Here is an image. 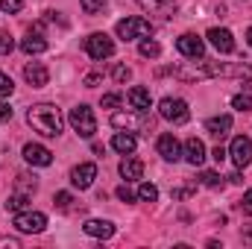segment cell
I'll return each instance as SVG.
<instances>
[{
    "instance_id": "7c38bea8",
    "label": "cell",
    "mask_w": 252,
    "mask_h": 249,
    "mask_svg": "<svg viewBox=\"0 0 252 249\" xmlns=\"http://www.w3.org/2000/svg\"><path fill=\"white\" fill-rule=\"evenodd\" d=\"M94 179H97V164H79V167H73L70 170V182L73 187H79V190H85V187L94 185Z\"/></svg>"
},
{
    "instance_id": "f546056e",
    "label": "cell",
    "mask_w": 252,
    "mask_h": 249,
    "mask_svg": "<svg viewBox=\"0 0 252 249\" xmlns=\"http://www.w3.org/2000/svg\"><path fill=\"white\" fill-rule=\"evenodd\" d=\"M112 76H115V82H118V85H124V82H129L132 70H129L126 64H115V67H112Z\"/></svg>"
},
{
    "instance_id": "8992f818",
    "label": "cell",
    "mask_w": 252,
    "mask_h": 249,
    "mask_svg": "<svg viewBox=\"0 0 252 249\" xmlns=\"http://www.w3.org/2000/svg\"><path fill=\"white\" fill-rule=\"evenodd\" d=\"M12 223H15V229H18V232L38 235V232H44V226H47V217H44L41 211H18Z\"/></svg>"
},
{
    "instance_id": "b9f144b4",
    "label": "cell",
    "mask_w": 252,
    "mask_h": 249,
    "mask_svg": "<svg viewBox=\"0 0 252 249\" xmlns=\"http://www.w3.org/2000/svg\"><path fill=\"white\" fill-rule=\"evenodd\" d=\"M241 88H244V91L250 94V91H252V79H244V82H241Z\"/></svg>"
},
{
    "instance_id": "8d00e7d4",
    "label": "cell",
    "mask_w": 252,
    "mask_h": 249,
    "mask_svg": "<svg viewBox=\"0 0 252 249\" xmlns=\"http://www.w3.org/2000/svg\"><path fill=\"white\" fill-rule=\"evenodd\" d=\"M0 121H12V106L9 103H0Z\"/></svg>"
},
{
    "instance_id": "277c9868",
    "label": "cell",
    "mask_w": 252,
    "mask_h": 249,
    "mask_svg": "<svg viewBox=\"0 0 252 249\" xmlns=\"http://www.w3.org/2000/svg\"><path fill=\"white\" fill-rule=\"evenodd\" d=\"M118 38H124V41H132V38H144V35H150L153 32V24L147 21V18H124V21H118Z\"/></svg>"
},
{
    "instance_id": "ee69618b",
    "label": "cell",
    "mask_w": 252,
    "mask_h": 249,
    "mask_svg": "<svg viewBox=\"0 0 252 249\" xmlns=\"http://www.w3.org/2000/svg\"><path fill=\"white\" fill-rule=\"evenodd\" d=\"M247 44L252 47V27H250V32H247Z\"/></svg>"
},
{
    "instance_id": "ac0fdd59",
    "label": "cell",
    "mask_w": 252,
    "mask_h": 249,
    "mask_svg": "<svg viewBox=\"0 0 252 249\" xmlns=\"http://www.w3.org/2000/svg\"><path fill=\"white\" fill-rule=\"evenodd\" d=\"M82 229H85V235H91V238H103V241H109V238L115 235V226H112L109 220H88Z\"/></svg>"
},
{
    "instance_id": "8fae6325",
    "label": "cell",
    "mask_w": 252,
    "mask_h": 249,
    "mask_svg": "<svg viewBox=\"0 0 252 249\" xmlns=\"http://www.w3.org/2000/svg\"><path fill=\"white\" fill-rule=\"evenodd\" d=\"M24 158L30 164H35V167H50L53 164V153L47 147H41V144H27L24 147Z\"/></svg>"
},
{
    "instance_id": "5b68a950",
    "label": "cell",
    "mask_w": 252,
    "mask_h": 249,
    "mask_svg": "<svg viewBox=\"0 0 252 249\" xmlns=\"http://www.w3.org/2000/svg\"><path fill=\"white\" fill-rule=\"evenodd\" d=\"M70 126L79 138H91L97 132V121H94V112L88 106H76L70 109Z\"/></svg>"
},
{
    "instance_id": "9c48e42d",
    "label": "cell",
    "mask_w": 252,
    "mask_h": 249,
    "mask_svg": "<svg viewBox=\"0 0 252 249\" xmlns=\"http://www.w3.org/2000/svg\"><path fill=\"white\" fill-rule=\"evenodd\" d=\"M229 156H232L235 167H247L252 161V141L244 138V135H238V138L232 141V147H229Z\"/></svg>"
},
{
    "instance_id": "4dcf8cb0",
    "label": "cell",
    "mask_w": 252,
    "mask_h": 249,
    "mask_svg": "<svg viewBox=\"0 0 252 249\" xmlns=\"http://www.w3.org/2000/svg\"><path fill=\"white\" fill-rule=\"evenodd\" d=\"M124 100H126L124 94H103V100H100V103H103V109H115V106H121Z\"/></svg>"
},
{
    "instance_id": "d6a6232c",
    "label": "cell",
    "mask_w": 252,
    "mask_h": 249,
    "mask_svg": "<svg viewBox=\"0 0 252 249\" xmlns=\"http://www.w3.org/2000/svg\"><path fill=\"white\" fill-rule=\"evenodd\" d=\"M0 9H3L6 15H12V12H21V9H24V0H0Z\"/></svg>"
},
{
    "instance_id": "7402d4cb",
    "label": "cell",
    "mask_w": 252,
    "mask_h": 249,
    "mask_svg": "<svg viewBox=\"0 0 252 249\" xmlns=\"http://www.w3.org/2000/svg\"><path fill=\"white\" fill-rule=\"evenodd\" d=\"M21 50L30 53V56H32V53H44V50H47V41H44L41 35H32V32H30V35L21 41Z\"/></svg>"
},
{
    "instance_id": "44dd1931",
    "label": "cell",
    "mask_w": 252,
    "mask_h": 249,
    "mask_svg": "<svg viewBox=\"0 0 252 249\" xmlns=\"http://www.w3.org/2000/svg\"><path fill=\"white\" fill-rule=\"evenodd\" d=\"M121 176H124V179H141V176H144V161H138V158H124V161H121Z\"/></svg>"
},
{
    "instance_id": "3957f363",
    "label": "cell",
    "mask_w": 252,
    "mask_h": 249,
    "mask_svg": "<svg viewBox=\"0 0 252 249\" xmlns=\"http://www.w3.org/2000/svg\"><path fill=\"white\" fill-rule=\"evenodd\" d=\"M82 47H85V53H88L94 62H103V59L115 56V41H112L106 32H94V35H88Z\"/></svg>"
},
{
    "instance_id": "1f68e13d",
    "label": "cell",
    "mask_w": 252,
    "mask_h": 249,
    "mask_svg": "<svg viewBox=\"0 0 252 249\" xmlns=\"http://www.w3.org/2000/svg\"><path fill=\"white\" fill-rule=\"evenodd\" d=\"M53 202H56V208H62V211H67V208H70V202H73V196H70L67 190H59V193L53 196Z\"/></svg>"
},
{
    "instance_id": "f1b7e54d",
    "label": "cell",
    "mask_w": 252,
    "mask_h": 249,
    "mask_svg": "<svg viewBox=\"0 0 252 249\" xmlns=\"http://www.w3.org/2000/svg\"><path fill=\"white\" fill-rule=\"evenodd\" d=\"M199 182L205 187H220L223 185V179H220V173H214V170H205L202 176H199Z\"/></svg>"
},
{
    "instance_id": "7a4b0ae2",
    "label": "cell",
    "mask_w": 252,
    "mask_h": 249,
    "mask_svg": "<svg viewBox=\"0 0 252 249\" xmlns=\"http://www.w3.org/2000/svg\"><path fill=\"white\" fill-rule=\"evenodd\" d=\"M158 115H161L164 121H170V124H188L190 121L188 103L179 100V97H164V100L158 103Z\"/></svg>"
},
{
    "instance_id": "f35d334b",
    "label": "cell",
    "mask_w": 252,
    "mask_h": 249,
    "mask_svg": "<svg viewBox=\"0 0 252 249\" xmlns=\"http://www.w3.org/2000/svg\"><path fill=\"white\" fill-rule=\"evenodd\" d=\"M85 85H88V88L100 85V73H88V76H85Z\"/></svg>"
},
{
    "instance_id": "e575fe53",
    "label": "cell",
    "mask_w": 252,
    "mask_h": 249,
    "mask_svg": "<svg viewBox=\"0 0 252 249\" xmlns=\"http://www.w3.org/2000/svg\"><path fill=\"white\" fill-rule=\"evenodd\" d=\"M12 91H15V85H12V79H9V76H6V73L0 70V97H9Z\"/></svg>"
},
{
    "instance_id": "603a6c76",
    "label": "cell",
    "mask_w": 252,
    "mask_h": 249,
    "mask_svg": "<svg viewBox=\"0 0 252 249\" xmlns=\"http://www.w3.org/2000/svg\"><path fill=\"white\" fill-rule=\"evenodd\" d=\"M15 190H18V193H32V190H35V176L21 173V176L15 179Z\"/></svg>"
},
{
    "instance_id": "5bb4252c",
    "label": "cell",
    "mask_w": 252,
    "mask_h": 249,
    "mask_svg": "<svg viewBox=\"0 0 252 249\" xmlns=\"http://www.w3.org/2000/svg\"><path fill=\"white\" fill-rule=\"evenodd\" d=\"M24 79H27L32 88H44V85L50 82V70H47L41 62H30L27 67H24Z\"/></svg>"
},
{
    "instance_id": "6da1fadb",
    "label": "cell",
    "mask_w": 252,
    "mask_h": 249,
    "mask_svg": "<svg viewBox=\"0 0 252 249\" xmlns=\"http://www.w3.org/2000/svg\"><path fill=\"white\" fill-rule=\"evenodd\" d=\"M27 124L44 138H59L64 121H62V112L53 103H38V106H32L27 112Z\"/></svg>"
},
{
    "instance_id": "7bdbcfd3",
    "label": "cell",
    "mask_w": 252,
    "mask_h": 249,
    "mask_svg": "<svg viewBox=\"0 0 252 249\" xmlns=\"http://www.w3.org/2000/svg\"><path fill=\"white\" fill-rule=\"evenodd\" d=\"M244 241H252V226L247 229V232H244Z\"/></svg>"
},
{
    "instance_id": "ba28073f",
    "label": "cell",
    "mask_w": 252,
    "mask_h": 249,
    "mask_svg": "<svg viewBox=\"0 0 252 249\" xmlns=\"http://www.w3.org/2000/svg\"><path fill=\"white\" fill-rule=\"evenodd\" d=\"M138 6L141 9H147L150 15H156V18H161V21H170L173 15H176V0H138Z\"/></svg>"
},
{
    "instance_id": "d590c367",
    "label": "cell",
    "mask_w": 252,
    "mask_h": 249,
    "mask_svg": "<svg viewBox=\"0 0 252 249\" xmlns=\"http://www.w3.org/2000/svg\"><path fill=\"white\" fill-rule=\"evenodd\" d=\"M118 199H121V202H132V199H135V193H132L126 185H121V187H118Z\"/></svg>"
},
{
    "instance_id": "4316f807",
    "label": "cell",
    "mask_w": 252,
    "mask_h": 249,
    "mask_svg": "<svg viewBox=\"0 0 252 249\" xmlns=\"http://www.w3.org/2000/svg\"><path fill=\"white\" fill-rule=\"evenodd\" d=\"M27 199H30V193H12L9 202H6V208H9V211H21V208L27 205Z\"/></svg>"
},
{
    "instance_id": "ffe728a7",
    "label": "cell",
    "mask_w": 252,
    "mask_h": 249,
    "mask_svg": "<svg viewBox=\"0 0 252 249\" xmlns=\"http://www.w3.org/2000/svg\"><path fill=\"white\" fill-rule=\"evenodd\" d=\"M205 129L214 135V138H226V132L232 129V118L229 115H220V118H211V121H205Z\"/></svg>"
},
{
    "instance_id": "836d02e7",
    "label": "cell",
    "mask_w": 252,
    "mask_h": 249,
    "mask_svg": "<svg viewBox=\"0 0 252 249\" xmlns=\"http://www.w3.org/2000/svg\"><path fill=\"white\" fill-rule=\"evenodd\" d=\"M12 50H15V41H12L6 32H0V56H9Z\"/></svg>"
},
{
    "instance_id": "ab89813d",
    "label": "cell",
    "mask_w": 252,
    "mask_h": 249,
    "mask_svg": "<svg viewBox=\"0 0 252 249\" xmlns=\"http://www.w3.org/2000/svg\"><path fill=\"white\" fill-rule=\"evenodd\" d=\"M0 247H9V249H18V247H21V244H18V241H15V238H3V241H0Z\"/></svg>"
},
{
    "instance_id": "60d3db41",
    "label": "cell",
    "mask_w": 252,
    "mask_h": 249,
    "mask_svg": "<svg viewBox=\"0 0 252 249\" xmlns=\"http://www.w3.org/2000/svg\"><path fill=\"white\" fill-rule=\"evenodd\" d=\"M244 208H247V211L252 214V187L247 190V193H244Z\"/></svg>"
},
{
    "instance_id": "83f0119b",
    "label": "cell",
    "mask_w": 252,
    "mask_h": 249,
    "mask_svg": "<svg viewBox=\"0 0 252 249\" xmlns=\"http://www.w3.org/2000/svg\"><path fill=\"white\" fill-rule=\"evenodd\" d=\"M232 106H235L241 115H244V112H252V97L250 94H238V97L232 100Z\"/></svg>"
},
{
    "instance_id": "2e32d148",
    "label": "cell",
    "mask_w": 252,
    "mask_h": 249,
    "mask_svg": "<svg viewBox=\"0 0 252 249\" xmlns=\"http://www.w3.org/2000/svg\"><path fill=\"white\" fill-rule=\"evenodd\" d=\"M126 100H129V106H132L135 112H150V106H153V97H150V91H147V88H141V85L129 88Z\"/></svg>"
},
{
    "instance_id": "30bf717a",
    "label": "cell",
    "mask_w": 252,
    "mask_h": 249,
    "mask_svg": "<svg viewBox=\"0 0 252 249\" xmlns=\"http://www.w3.org/2000/svg\"><path fill=\"white\" fill-rule=\"evenodd\" d=\"M156 150H158V156H161L164 161H179V156H182V147H179L176 135H170V132H164V135L158 138Z\"/></svg>"
},
{
    "instance_id": "74e56055",
    "label": "cell",
    "mask_w": 252,
    "mask_h": 249,
    "mask_svg": "<svg viewBox=\"0 0 252 249\" xmlns=\"http://www.w3.org/2000/svg\"><path fill=\"white\" fill-rule=\"evenodd\" d=\"M211 156H214V161L220 164V161H226V156H229V153H226L223 147H214V153H211Z\"/></svg>"
},
{
    "instance_id": "4fadbf2b",
    "label": "cell",
    "mask_w": 252,
    "mask_h": 249,
    "mask_svg": "<svg viewBox=\"0 0 252 249\" xmlns=\"http://www.w3.org/2000/svg\"><path fill=\"white\" fill-rule=\"evenodd\" d=\"M208 41H211V47L220 50V53H235V38H232L229 30L211 27V30H208Z\"/></svg>"
},
{
    "instance_id": "52a82bcc",
    "label": "cell",
    "mask_w": 252,
    "mask_h": 249,
    "mask_svg": "<svg viewBox=\"0 0 252 249\" xmlns=\"http://www.w3.org/2000/svg\"><path fill=\"white\" fill-rule=\"evenodd\" d=\"M176 50H179L185 59H202V53H205V41H202L199 35H193V32H185V35L176 38Z\"/></svg>"
},
{
    "instance_id": "9a60e30c",
    "label": "cell",
    "mask_w": 252,
    "mask_h": 249,
    "mask_svg": "<svg viewBox=\"0 0 252 249\" xmlns=\"http://www.w3.org/2000/svg\"><path fill=\"white\" fill-rule=\"evenodd\" d=\"M112 124L118 129H150V118H147V112H138V118L118 112V115H112Z\"/></svg>"
},
{
    "instance_id": "d6986e66",
    "label": "cell",
    "mask_w": 252,
    "mask_h": 249,
    "mask_svg": "<svg viewBox=\"0 0 252 249\" xmlns=\"http://www.w3.org/2000/svg\"><path fill=\"white\" fill-rule=\"evenodd\" d=\"M112 147H115L121 156H129V153H135L138 141H135V135H129V132H118V135L112 138Z\"/></svg>"
},
{
    "instance_id": "d4e9b609",
    "label": "cell",
    "mask_w": 252,
    "mask_h": 249,
    "mask_svg": "<svg viewBox=\"0 0 252 249\" xmlns=\"http://www.w3.org/2000/svg\"><path fill=\"white\" fill-rule=\"evenodd\" d=\"M79 6H82L85 15H97V12L106 9V0H79Z\"/></svg>"
},
{
    "instance_id": "484cf974",
    "label": "cell",
    "mask_w": 252,
    "mask_h": 249,
    "mask_svg": "<svg viewBox=\"0 0 252 249\" xmlns=\"http://www.w3.org/2000/svg\"><path fill=\"white\" fill-rule=\"evenodd\" d=\"M138 50H141V56H147V59H156V56L161 53V47H158L156 41H150V38H147V41H141V47H138Z\"/></svg>"
},
{
    "instance_id": "cb8c5ba5",
    "label": "cell",
    "mask_w": 252,
    "mask_h": 249,
    "mask_svg": "<svg viewBox=\"0 0 252 249\" xmlns=\"http://www.w3.org/2000/svg\"><path fill=\"white\" fill-rule=\"evenodd\" d=\"M138 196H141L144 202H156V199H158V187L150 185V182H144V185L138 187Z\"/></svg>"
},
{
    "instance_id": "e0dca14e",
    "label": "cell",
    "mask_w": 252,
    "mask_h": 249,
    "mask_svg": "<svg viewBox=\"0 0 252 249\" xmlns=\"http://www.w3.org/2000/svg\"><path fill=\"white\" fill-rule=\"evenodd\" d=\"M185 161L193 164V167H199V164L205 161V144H202L199 138H188V141H185Z\"/></svg>"
}]
</instances>
